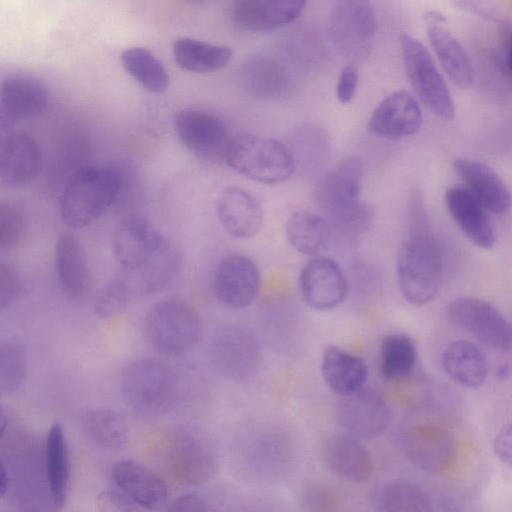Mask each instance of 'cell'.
<instances>
[{
  "label": "cell",
  "instance_id": "cell-1",
  "mask_svg": "<svg viewBox=\"0 0 512 512\" xmlns=\"http://www.w3.org/2000/svg\"><path fill=\"white\" fill-rule=\"evenodd\" d=\"M446 269V253L430 231L419 203L411 210L408 232L397 255L396 272L400 291L407 302L424 306L439 292Z\"/></svg>",
  "mask_w": 512,
  "mask_h": 512
},
{
  "label": "cell",
  "instance_id": "cell-2",
  "mask_svg": "<svg viewBox=\"0 0 512 512\" xmlns=\"http://www.w3.org/2000/svg\"><path fill=\"white\" fill-rule=\"evenodd\" d=\"M363 162L351 155L342 159L318 183L314 201L332 231L349 238L364 234L373 220L372 207L361 199Z\"/></svg>",
  "mask_w": 512,
  "mask_h": 512
},
{
  "label": "cell",
  "instance_id": "cell-3",
  "mask_svg": "<svg viewBox=\"0 0 512 512\" xmlns=\"http://www.w3.org/2000/svg\"><path fill=\"white\" fill-rule=\"evenodd\" d=\"M119 189L120 179L115 171L97 166L80 168L62 192V221L72 228L90 224L114 202Z\"/></svg>",
  "mask_w": 512,
  "mask_h": 512
},
{
  "label": "cell",
  "instance_id": "cell-4",
  "mask_svg": "<svg viewBox=\"0 0 512 512\" xmlns=\"http://www.w3.org/2000/svg\"><path fill=\"white\" fill-rule=\"evenodd\" d=\"M224 160L239 174L264 184L284 182L296 169L293 155L285 145L251 134L231 138Z\"/></svg>",
  "mask_w": 512,
  "mask_h": 512
},
{
  "label": "cell",
  "instance_id": "cell-5",
  "mask_svg": "<svg viewBox=\"0 0 512 512\" xmlns=\"http://www.w3.org/2000/svg\"><path fill=\"white\" fill-rule=\"evenodd\" d=\"M144 332L148 342L166 355H181L200 340L202 324L188 303L170 299L155 304L147 313Z\"/></svg>",
  "mask_w": 512,
  "mask_h": 512
},
{
  "label": "cell",
  "instance_id": "cell-6",
  "mask_svg": "<svg viewBox=\"0 0 512 512\" xmlns=\"http://www.w3.org/2000/svg\"><path fill=\"white\" fill-rule=\"evenodd\" d=\"M173 370L156 359L131 362L121 376V392L127 405L142 414H155L175 401L178 385Z\"/></svg>",
  "mask_w": 512,
  "mask_h": 512
},
{
  "label": "cell",
  "instance_id": "cell-7",
  "mask_svg": "<svg viewBox=\"0 0 512 512\" xmlns=\"http://www.w3.org/2000/svg\"><path fill=\"white\" fill-rule=\"evenodd\" d=\"M400 49L407 77L421 102L437 117L452 120L455 105L452 94L426 47L403 33Z\"/></svg>",
  "mask_w": 512,
  "mask_h": 512
},
{
  "label": "cell",
  "instance_id": "cell-8",
  "mask_svg": "<svg viewBox=\"0 0 512 512\" xmlns=\"http://www.w3.org/2000/svg\"><path fill=\"white\" fill-rule=\"evenodd\" d=\"M376 31V16L369 1L340 0L333 4L330 32L343 54L352 58L367 55Z\"/></svg>",
  "mask_w": 512,
  "mask_h": 512
},
{
  "label": "cell",
  "instance_id": "cell-9",
  "mask_svg": "<svg viewBox=\"0 0 512 512\" xmlns=\"http://www.w3.org/2000/svg\"><path fill=\"white\" fill-rule=\"evenodd\" d=\"M241 458L248 476L259 481H275L291 469L295 447L283 431H259L241 444Z\"/></svg>",
  "mask_w": 512,
  "mask_h": 512
},
{
  "label": "cell",
  "instance_id": "cell-10",
  "mask_svg": "<svg viewBox=\"0 0 512 512\" xmlns=\"http://www.w3.org/2000/svg\"><path fill=\"white\" fill-rule=\"evenodd\" d=\"M448 319L483 343L500 350L512 345V326L490 303L472 297L453 300L446 308Z\"/></svg>",
  "mask_w": 512,
  "mask_h": 512
},
{
  "label": "cell",
  "instance_id": "cell-11",
  "mask_svg": "<svg viewBox=\"0 0 512 512\" xmlns=\"http://www.w3.org/2000/svg\"><path fill=\"white\" fill-rule=\"evenodd\" d=\"M173 125L180 141L199 157L225 159L231 138L224 122L214 114L185 108L175 114Z\"/></svg>",
  "mask_w": 512,
  "mask_h": 512
},
{
  "label": "cell",
  "instance_id": "cell-12",
  "mask_svg": "<svg viewBox=\"0 0 512 512\" xmlns=\"http://www.w3.org/2000/svg\"><path fill=\"white\" fill-rule=\"evenodd\" d=\"M299 288L307 306L316 311H330L344 301L348 283L335 260L319 255L312 257L302 267Z\"/></svg>",
  "mask_w": 512,
  "mask_h": 512
},
{
  "label": "cell",
  "instance_id": "cell-13",
  "mask_svg": "<svg viewBox=\"0 0 512 512\" xmlns=\"http://www.w3.org/2000/svg\"><path fill=\"white\" fill-rule=\"evenodd\" d=\"M391 409L376 391L363 388L342 397L337 407V419L346 433L362 439L383 434L391 423Z\"/></svg>",
  "mask_w": 512,
  "mask_h": 512
},
{
  "label": "cell",
  "instance_id": "cell-14",
  "mask_svg": "<svg viewBox=\"0 0 512 512\" xmlns=\"http://www.w3.org/2000/svg\"><path fill=\"white\" fill-rule=\"evenodd\" d=\"M402 448L413 465L430 473L447 471L457 455L453 436L434 425H420L409 430L403 438Z\"/></svg>",
  "mask_w": 512,
  "mask_h": 512
},
{
  "label": "cell",
  "instance_id": "cell-15",
  "mask_svg": "<svg viewBox=\"0 0 512 512\" xmlns=\"http://www.w3.org/2000/svg\"><path fill=\"white\" fill-rule=\"evenodd\" d=\"M260 288V272L248 256L232 254L218 264L214 275V291L227 307L243 309L256 298Z\"/></svg>",
  "mask_w": 512,
  "mask_h": 512
},
{
  "label": "cell",
  "instance_id": "cell-16",
  "mask_svg": "<svg viewBox=\"0 0 512 512\" xmlns=\"http://www.w3.org/2000/svg\"><path fill=\"white\" fill-rule=\"evenodd\" d=\"M422 121L417 99L408 91L398 90L379 102L369 118L368 129L377 137L396 140L416 134Z\"/></svg>",
  "mask_w": 512,
  "mask_h": 512
},
{
  "label": "cell",
  "instance_id": "cell-17",
  "mask_svg": "<svg viewBox=\"0 0 512 512\" xmlns=\"http://www.w3.org/2000/svg\"><path fill=\"white\" fill-rule=\"evenodd\" d=\"M211 348L218 368L233 379L248 378L258 367L259 345L254 335L246 329H222L215 335Z\"/></svg>",
  "mask_w": 512,
  "mask_h": 512
},
{
  "label": "cell",
  "instance_id": "cell-18",
  "mask_svg": "<svg viewBox=\"0 0 512 512\" xmlns=\"http://www.w3.org/2000/svg\"><path fill=\"white\" fill-rule=\"evenodd\" d=\"M45 85L35 77L22 74L3 79L0 91V122L4 130L15 122L41 114L47 107Z\"/></svg>",
  "mask_w": 512,
  "mask_h": 512
},
{
  "label": "cell",
  "instance_id": "cell-19",
  "mask_svg": "<svg viewBox=\"0 0 512 512\" xmlns=\"http://www.w3.org/2000/svg\"><path fill=\"white\" fill-rule=\"evenodd\" d=\"M42 161L38 142L23 131H10L0 141V179L10 187L31 182L38 174Z\"/></svg>",
  "mask_w": 512,
  "mask_h": 512
},
{
  "label": "cell",
  "instance_id": "cell-20",
  "mask_svg": "<svg viewBox=\"0 0 512 512\" xmlns=\"http://www.w3.org/2000/svg\"><path fill=\"white\" fill-rule=\"evenodd\" d=\"M452 168L464 187L487 211L497 215L509 211L512 203L510 191L491 167L476 159L457 157Z\"/></svg>",
  "mask_w": 512,
  "mask_h": 512
},
{
  "label": "cell",
  "instance_id": "cell-21",
  "mask_svg": "<svg viewBox=\"0 0 512 512\" xmlns=\"http://www.w3.org/2000/svg\"><path fill=\"white\" fill-rule=\"evenodd\" d=\"M305 4L302 0H240L232 4L230 18L243 30H273L298 19Z\"/></svg>",
  "mask_w": 512,
  "mask_h": 512
},
{
  "label": "cell",
  "instance_id": "cell-22",
  "mask_svg": "<svg viewBox=\"0 0 512 512\" xmlns=\"http://www.w3.org/2000/svg\"><path fill=\"white\" fill-rule=\"evenodd\" d=\"M327 467L339 477L352 482H364L373 473V459L358 438L348 433L327 435L321 445Z\"/></svg>",
  "mask_w": 512,
  "mask_h": 512
},
{
  "label": "cell",
  "instance_id": "cell-23",
  "mask_svg": "<svg viewBox=\"0 0 512 512\" xmlns=\"http://www.w3.org/2000/svg\"><path fill=\"white\" fill-rule=\"evenodd\" d=\"M165 237L145 218L130 216L116 228L113 251L127 271L137 269L162 243Z\"/></svg>",
  "mask_w": 512,
  "mask_h": 512
},
{
  "label": "cell",
  "instance_id": "cell-24",
  "mask_svg": "<svg viewBox=\"0 0 512 512\" xmlns=\"http://www.w3.org/2000/svg\"><path fill=\"white\" fill-rule=\"evenodd\" d=\"M444 199L450 217L471 242L483 249L494 246L495 234L487 210L464 186L449 187Z\"/></svg>",
  "mask_w": 512,
  "mask_h": 512
},
{
  "label": "cell",
  "instance_id": "cell-25",
  "mask_svg": "<svg viewBox=\"0 0 512 512\" xmlns=\"http://www.w3.org/2000/svg\"><path fill=\"white\" fill-rule=\"evenodd\" d=\"M217 216L223 229L235 238L254 236L261 228L263 210L247 190L230 186L217 199Z\"/></svg>",
  "mask_w": 512,
  "mask_h": 512
},
{
  "label": "cell",
  "instance_id": "cell-26",
  "mask_svg": "<svg viewBox=\"0 0 512 512\" xmlns=\"http://www.w3.org/2000/svg\"><path fill=\"white\" fill-rule=\"evenodd\" d=\"M112 478L120 491L133 503L154 510L167 498V488L162 479L146 466L129 459L114 463Z\"/></svg>",
  "mask_w": 512,
  "mask_h": 512
},
{
  "label": "cell",
  "instance_id": "cell-27",
  "mask_svg": "<svg viewBox=\"0 0 512 512\" xmlns=\"http://www.w3.org/2000/svg\"><path fill=\"white\" fill-rule=\"evenodd\" d=\"M181 264L179 250L168 239L135 270L124 274L135 295L154 294L165 289L175 278Z\"/></svg>",
  "mask_w": 512,
  "mask_h": 512
},
{
  "label": "cell",
  "instance_id": "cell-28",
  "mask_svg": "<svg viewBox=\"0 0 512 512\" xmlns=\"http://www.w3.org/2000/svg\"><path fill=\"white\" fill-rule=\"evenodd\" d=\"M55 267L65 294L71 299H82L90 286V269L84 248L73 235L59 237L55 246Z\"/></svg>",
  "mask_w": 512,
  "mask_h": 512
},
{
  "label": "cell",
  "instance_id": "cell-29",
  "mask_svg": "<svg viewBox=\"0 0 512 512\" xmlns=\"http://www.w3.org/2000/svg\"><path fill=\"white\" fill-rule=\"evenodd\" d=\"M426 31L433 51L446 75L458 87H469L473 83L474 73L462 44L435 17H429Z\"/></svg>",
  "mask_w": 512,
  "mask_h": 512
},
{
  "label": "cell",
  "instance_id": "cell-30",
  "mask_svg": "<svg viewBox=\"0 0 512 512\" xmlns=\"http://www.w3.org/2000/svg\"><path fill=\"white\" fill-rule=\"evenodd\" d=\"M321 373L327 386L345 397L365 387L368 368L357 355L337 346H329L322 355Z\"/></svg>",
  "mask_w": 512,
  "mask_h": 512
},
{
  "label": "cell",
  "instance_id": "cell-31",
  "mask_svg": "<svg viewBox=\"0 0 512 512\" xmlns=\"http://www.w3.org/2000/svg\"><path fill=\"white\" fill-rule=\"evenodd\" d=\"M332 228L323 215L307 210L293 212L285 224L286 237L301 254L319 256L331 242Z\"/></svg>",
  "mask_w": 512,
  "mask_h": 512
},
{
  "label": "cell",
  "instance_id": "cell-32",
  "mask_svg": "<svg viewBox=\"0 0 512 512\" xmlns=\"http://www.w3.org/2000/svg\"><path fill=\"white\" fill-rule=\"evenodd\" d=\"M442 365L451 379L470 389L481 387L488 373L484 354L466 340L454 341L446 347Z\"/></svg>",
  "mask_w": 512,
  "mask_h": 512
},
{
  "label": "cell",
  "instance_id": "cell-33",
  "mask_svg": "<svg viewBox=\"0 0 512 512\" xmlns=\"http://www.w3.org/2000/svg\"><path fill=\"white\" fill-rule=\"evenodd\" d=\"M173 57L184 70L206 73L226 67L233 57L229 46L217 45L190 37L176 39L172 47Z\"/></svg>",
  "mask_w": 512,
  "mask_h": 512
},
{
  "label": "cell",
  "instance_id": "cell-34",
  "mask_svg": "<svg viewBox=\"0 0 512 512\" xmlns=\"http://www.w3.org/2000/svg\"><path fill=\"white\" fill-rule=\"evenodd\" d=\"M45 464L52 502L62 508L67 499L70 469L67 441L59 423H54L48 431Z\"/></svg>",
  "mask_w": 512,
  "mask_h": 512
},
{
  "label": "cell",
  "instance_id": "cell-35",
  "mask_svg": "<svg viewBox=\"0 0 512 512\" xmlns=\"http://www.w3.org/2000/svg\"><path fill=\"white\" fill-rule=\"evenodd\" d=\"M417 350L411 337L402 333L386 335L380 344V371L384 379L398 381L412 373Z\"/></svg>",
  "mask_w": 512,
  "mask_h": 512
},
{
  "label": "cell",
  "instance_id": "cell-36",
  "mask_svg": "<svg viewBox=\"0 0 512 512\" xmlns=\"http://www.w3.org/2000/svg\"><path fill=\"white\" fill-rule=\"evenodd\" d=\"M121 63L126 72L145 89L154 93L165 91L169 74L161 61L144 47H130L122 51Z\"/></svg>",
  "mask_w": 512,
  "mask_h": 512
},
{
  "label": "cell",
  "instance_id": "cell-37",
  "mask_svg": "<svg viewBox=\"0 0 512 512\" xmlns=\"http://www.w3.org/2000/svg\"><path fill=\"white\" fill-rule=\"evenodd\" d=\"M378 512H432L428 495L409 481H394L379 494Z\"/></svg>",
  "mask_w": 512,
  "mask_h": 512
},
{
  "label": "cell",
  "instance_id": "cell-38",
  "mask_svg": "<svg viewBox=\"0 0 512 512\" xmlns=\"http://www.w3.org/2000/svg\"><path fill=\"white\" fill-rule=\"evenodd\" d=\"M27 365V350L23 343L14 337L3 338L0 341V389L3 393H14L21 387Z\"/></svg>",
  "mask_w": 512,
  "mask_h": 512
},
{
  "label": "cell",
  "instance_id": "cell-39",
  "mask_svg": "<svg viewBox=\"0 0 512 512\" xmlns=\"http://www.w3.org/2000/svg\"><path fill=\"white\" fill-rule=\"evenodd\" d=\"M243 80L249 90L264 97L280 96L285 90L287 77L285 70L270 60H254L242 70Z\"/></svg>",
  "mask_w": 512,
  "mask_h": 512
},
{
  "label": "cell",
  "instance_id": "cell-40",
  "mask_svg": "<svg viewBox=\"0 0 512 512\" xmlns=\"http://www.w3.org/2000/svg\"><path fill=\"white\" fill-rule=\"evenodd\" d=\"M85 431L97 443L107 447H119L127 438L124 419L110 409H94L83 420Z\"/></svg>",
  "mask_w": 512,
  "mask_h": 512
},
{
  "label": "cell",
  "instance_id": "cell-41",
  "mask_svg": "<svg viewBox=\"0 0 512 512\" xmlns=\"http://www.w3.org/2000/svg\"><path fill=\"white\" fill-rule=\"evenodd\" d=\"M135 293L125 277L112 280L99 294L95 302V313L101 318H110L121 313Z\"/></svg>",
  "mask_w": 512,
  "mask_h": 512
},
{
  "label": "cell",
  "instance_id": "cell-42",
  "mask_svg": "<svg viewBox=\"0 0 512 512\" xmlns=\"http://www.w3.org/2000/svg\"><path fill=\"white\" fill-rule=\"evenodd\" d=\"M302 512H339L340 503L337 494L325 482H307L300 492Z\"/></svg>",
  "mask_w": 512,
  "mask_h": 512
},
{
  "label": "cell",
  "instance_id": "cell-43",
  "mask_svg": "<svg viewBox=\"0 0 512 512\" xmlns=\"http://www.w3.org/2000/svg\"><path fill=\"white\" fill-rule=\"evenodd\" d=\"M25 221L22 212L11 202L0 204V247L12 249L22 240Z\"/></svg>",
  "mask_w": 512,
  "mask_h": 512
},
{
  "label": "cell",
  "instance_id": "cell-44",
  "mask_svg": "<svg viewBox=\"0 0 512 512\" xmlns=\"http://www.w3.org/2000/svg\"><path fill=\"white\" fill-rule=\"evenodd\" d=\"M22 283L15 269L5 262L0 263V307H10L20 296Z\"/></svg>",
  "mask_w": 512,
  "mask_h": 512
},
{
  "label": "cell",
  "instance_id": "cell-45",
  "mask_svg": "<svg viewBox=\"0 0 512 512\" xmlns=\"http://www.w3.org/2000/svg\"><path fill=\"white\" fill-rule=\"evenodd\" d=\"M359 81V72L356 66L349 64L340 71L336 84V97L342 104L350 103L355 97Z\"/></svg>",
  "mask_w": 512,
  "mask_h": 512
},
{
  "label": "cell",
  "instance_id": "cell-46",
  "mask_svg": "<svg viewBox=\"0 0 512 512\" xmlns=\"http://www.w3.org/2000/svg\"><path fill=\"white\" fill-rule=\"evenodd\" d=\"M493 450L501 462L512 468V422L504 426L495 436Z\"/></svg>",
  "mask_w": 512,
  "mask_h": 512
},
{
  "label": "cell",
  "instance_id": "cell-47",
  "mask_svg": "<svg viewBox=\"0 0 512 512\" xmlns=\"http://www.w3.org/2000/svg\"><path fill=\"white\" fill-rule=\"evenodd\" d=\"M165 512H208L204 500L196 494H185L174 499Z\"/></svg>",
  "mask_w": 512,
  "mask_h": 512
},
{
  "label": "cell",
  "instance_id": "cell-48",
  "mask_svg": "<svg viewBox=\"0 0 512 512\" xmlns=\"http://www.w3.org/2000/svg\"><path fill=\"white\" fill-rule=\"evenodd\" d=\"M103 507L105 512H136L133 503L122 492H110L103 495Z\"/></svg>",
  "mask_w": 512,
  "mask_h": 512
},
{
  "label": "cell",
  "instance_id": "cell-49",
  "mask_svg": "<svg viewBox=\"0 0 512 512\" xmlns=\"http://www.w3.org/2000/svg\"><path fill=\"white\" fill-rule=\"evenodd\" d=\"M7 487H8V477L6 475L4 466L2 465L1 472H0V490H1L2 496L5 495V493L7 491Z\"/></svg>",
  "mask_w": 512,
  "mask_h": 512
},
{
  "label": "cell",
  "instance_id": "cell-50",
  "mask_svg": "<svg viewBox=\"0 0 512 512\" xmlns=\"http://www.w3.org/2000/svg\"><path fill=\"white\" fill-rule=\"evenodd\" d=\"M497 378L499 380H505L508 378L509 374H510V370H509V367L507 365H500L498 368H497Z\"/></svg>",
  "mask_w": 512,
  "mask_h": 512
},
{
  "label": "cell",
  "instance_id": "cell-51",
  "mask_svg": "<svg viewBox=\"0 0 512 512\" xmlns=\"http://www.w3.org/2000/svg\"><path fill=\"white\" fill-rule=\"evenodd\" d=\"M507 65H508L509 71L512 74V45L509 48V51H508V54H507Z\"/></svg>",
  "mask_w": 512,
  "mask_h": 512
}]
</instances>
